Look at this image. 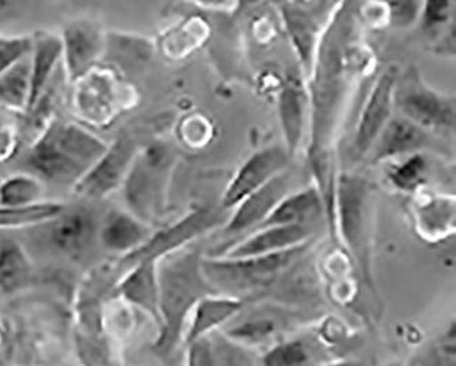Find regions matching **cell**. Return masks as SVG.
Listing matches in <instances>:
<instances>
[{
    "label": "cell",
    "instance_id": "1",
    "mask_svg": "<svg viewBox=\"0 0 456 366\" xmlns=\"http://www.w3.org/2000/svg\"><path fill=\"white\" fill-rule=\"evenodd\" d=\"M353 17L346 4L333 12L323 30L310 76L308 110H312L310 161L317 177L318 190L328 212H335L333 143L338 119L353 83Z\"/></svg>",
    "mask_w": 456,
    "mask_h": 366
},
{
    "label": "cell",
    "instance_id": "2",
    "mask_svg": "<svg viewBox=\"0 0 456 366\" xmlns=\"http://www.w3.org/2000/svg\"><path fill=\"white\" fill-rule=\"evenodd\" d=\"M109 144L73 122L53 119L15 162V169L43 185L77 187Z\"/></svg>",
    "mask_w": 456,
    "mask_h": 366
},
{
    "label": "cell",
    "instance_id": "3",
    "mask_svg": "<svg viewBox=\"0 0 456 366\" xmlns=\"http://www.w3.org/2000/svg\"><path fill=\"white\" fill-rule=\"evenodd\" d=\"M202 259L198 250L181 248L158 263L160 324L151 352L159 360H170L177 352L198 302L218 294L203 274Z\"/></svg>",
    "mask_w": 456,
    "mask_h": 366
},
{
    "label": "cell",
    "instance_id": "4",
    "mask_svg": "<svg viewBox=\"0 0 456 366\" xmlns=\"http://www.w3.org/2000/svg\"><path fill=\"white\" fill-rule=\"evenodd\" d=\"M177 157L163 142L145 144L125 177L122 191L127 212L154 228L167 212V185Z\"/></svg>",
    "mask_w": 456,
    "mask_h": 366
},
{
    "label": "cell",
    "instance_id": "5",
    "mask_svg": "<svg viewBox=\"0 0 456 366\" xmlns=\"http://www.w3.org/2000/svg\"><path fill=\"white\" fill-rule=\"evenodd\" d=\"M302 248L303 246H300L282 253L251 258L210 256L202 259V271L218 294L241 299L243 295L261 291L276 283L277 277L294 263Z\"/></svg>",
    "mask_w": 456,
    "mask_h": 366
},
{
    "label": "cell",
    "instance_id": "6",
    "mask_svg": "<svg viewBox=\"0 0 456 366\" xmlns=\"http://www.w3.org/2000/svg\"><path fill=\"white\" fill-rule=\"evenodd\" d=\"M37 239L45 250L70 263H83L95 253L99 244L101 217L91 205L66 206L57 217L42 225Z\"/></svg>",
    "mask_w": 456,
    "mask_h": 366
},
{
    "label": "cell",
    "instance_id": "7",
    "mask_svg": "<svg viewBox=\"0 0 456 366\" xmlns=\"http://www.w3.org/2000/svg\"><path fill=\"white\" fill-rule=\"evenodd\" d=\"M394 108L424 131L451 132L455 128L452 99L428 86L414 69L396 78Z\"/></svg>",
    "mask_w": 456,
    "mask_h": 366
},
{
    "label": "cell",
    "instance_id": "8",
    "mask_svg": "<svg viewBox=\"0 0 456 366\" xmlns=\"http://www.w3.org/2000/svg\"><path fill=\"white\" fill-rule=\"evenodd\" d=\"M225 213V210L221 207L195 208L177 223L152 233L151 238L145 241L142 248L119 258L118 264H117L119 277L142 261L152 259V261L159 263L160 259L165 256L177 253L181 248H184L190 241L195 240L199 236L220 225L226 218Z\"/></svg>",
    "mask_w": 456,
    "mask_h": 366
},
{
    "label": "cell",
    "instance_id": "9",
    "mask_svg": "<svg viewBox=\"0 0 456 366\" xmlns=\"http://www.w3.org/2000/svg\"><path fill=\"white\" fill-rule=\"evenodd\" d=\"M142 146L144 144L139 143L137 134L131 132L119 134L113 144H109L98 164L75 188L76 192L88 199H102L121 188Z\"/></svg>",
    "mask_w": 456,
    "mask_h": 366
},
{
    "label": "cell",
    "instance_id": "10",
    "mask_svg": "<svg viewBox=\"0 0 456 366\" xmlns=\"http://www.w3.org/2000/svg\"><path fill=\"white\" fill-rule=\"evenodd\" d=\"M369 197L368 183L361 177H340L335 188V212L338 215L340 233L355 256H362L368 239Z\"/></svg>",
    "mask_w": 456,
    "mask_h": 366
},
{
    "label": "cell",
    "instance_id": "11",
    "mask_svg": "<svg viewBox=\"0 0 456 366\" xmlns=\"http://www.w3.org/2000/svg\"><path fill=\"white\" fill-rule=\"evenodd\" d=\"M61 42L66 77L76 84L98 66L104 54L106 35L98 22L80 20L66 25Z\"/></svg>",
    "mask_w": 456,
    "mask_h": 366
},
{
    "label": "cell",
    "instance_id": "12",
    "mask_svg": "<svg viewBox=\"0 0 456 366\" xmlns=\"http://www.w3.org/2000/svg\"><path fill=\"white\" fill-rule=\"evenodd\" d=\"M289 159V154L281 146H269L252 154L226 188L221 208L228 212L236 207L241 200L287 170Z\"/></svg>",
    "mask_w": 456,
    "mask_h": 366
},
{
    "label": "cell",
    "instance_id": "13",
    "mask_svg": "<svg viewBox=\"0 0 456 366\" xmlns=\"http://www.w3.org/2000/svg\"><path fill=\"white\" fill-rule=\"evenodd\" d=\"M290 319L281 310L256 309L243 314L239 313L223 329L224 337L252 352L272 347L287 337Z\"/></svg>",
    "mask_w": 456,
    "mask_h": 366
},
{
    "label": "cell",
    "instance_id": "14",
    "mask_svg": "<svg viewBox=\"0 0 456 366\" xmlns=\"http://www.w3.org/2000/svg\"><path fill=\"white\" fill-rule=\"evenodd\" d=\"M396 78V73L387 70L379 76L373 86L356 126L351 149V157L354 159H362L370 152L377 137L391 119Z\"/></svg>",
    "mask_w": 456,
    "mask_h": 366
},
{
    "label": "cell",
    "instance_id": "15",
    "mask_svg": "<svg viewBox=\"0 0 456 366\" xmlns=\"http://www.w3.org/2000/svg\"><path fill=\"white\" fill-rule=\"evenodd\" d=\"M292 175L287 170L280 173L279 176L255 191L254 194L247 197L236 206L233 215L226 221L225 233L237 235L246 231L255 230L259 224L264 223L270 213L276 208L292 190Z\"/></svg>",
    "mask_w": 456,
    "mask_h": 366
},
{
    "label": "cell",
    "instance_id": "16",
    "mask_svg": "<svg viewBox=\"0 0 456 366\" xmlns=\"http://www.w3.org/2000/svg\"><path fill=\"white\" fill-rule=\"evenodd\" d=\"M314 233V225L272 226L255 231L249 238L224 250L213 258H251V256H270L305 246L308 238Z\"/></svg>",
    "mask_w": 456,
    "mask_h": 366
},
{
    "label": "cell",
    "instance_id": "17",
    "mask_svg": "<svg viewBox=\"0 0 456 366\" xmlns=\"http://www.w3.org/2000/svg\"><path fill=\"white\" fill-rule=\"evenodd\" d=\"M116 291L122 301L142 310L159 327L158 261L149 259L132 266L119 277Z\"/></svg>",
    "mask_w": 456,
    "mask_h": 366
},
{
    "label": "cell",
    "instance_id": "18",
    "mask_svg": "<svg viewBox=\"0 0 456 366\" xmlns=\"http://www.w3.org/2000/svg\"><path fill=\"white\" fill-rule=\"evenodd\" d=\"M281 15L290 42L299 55L303 72L310 78L318 45L325 30L321 29V15L315 14L303 4H281Z\"/></svg>",
    "mask_w": 456,
    "mask_h": 366
},
{
    "label": "cell",
    "instance_id": "19",
    "mask_svg": "<svg viewBox=\"0 0 456 366\" xmlns=\"http://www.w3.org/2000/svg\"><path fill=\"white\" fill-rule=\"evenodd\" d=\"M244 309V302L228 295H208L193 307L184 332L185 347L223 329Z\"/></svg>",
    "mask_w": 456,
    "mask_h": 366
},
{
    "label": "cell",
    "instance_id": "20",
    "mask_svg": "<svg viewBox=\"0 0 456 366\" xmlns=\"http://www.w3.org/2000/svg\"><path fill=\"white\" fill-rule=\"evenodd\" d=\"M152 233L151 226L142 223L132 213L113 208L101 220L99 244L104 250L124 256L142 248Z\"/></svg>",
    "mask_w": 456,
    "mask_h": 366
},
{
    "label": "cell",
    "instance_id": "21",
    "mask_svg": "<svg viewBox=\"0 0 456 366\" xmlns=\"http://www.w3.org/2000/svg\"><path fill=\"white\" fill-rule=\"evenodd\" d=\"M336 360L330 346L314 334L289 337L267 348L262 366H321Z\"/></svg>",
    "mask_w": 456,
    "mask_h": 366
},
{
    "label": "cell",
    "instance_id": "22",
    "mask_svg": "<svg viewBox=\"0 0 456 366\" xmlns=\"http://www.w3.org/2000/svg\"><path fill=\"white\" fill-rule=\"evenodd\" d=\"M429 144L430 137L427 131L404 117H391L371 147V161H388L403 155L418 154L428 149Z\"/></svg>",
    "mask_w": 456,
    "mask_h": 366
},
{
    "label": "cell",
    "instance_id": "23",
    "mask_svg": "<svg viewBox=\"0 0 456 366\" xmlns=\"http://www.w3.org/2000/svg\"><path fill=\"white\" fill-rule=\"evenodd\" d=\"M277 109L285 150L292 159L302 144L308 116V91L299 78L289 77L285 81L277 99Z\"/></svg>",
    "mask_w": 456,
    "mask_h": 366
},
{
    "label": "cell",
    "instance_id": "24",
    "mask_svg": "<svg viewBox=\"0 0 456 366\" xmlns=\"http://www.w3.org/2000/svg\"><path fill=\"white\" fill-rule=\"evenodd\" d=\"M415 228L428 241H440L455 231V199L444 195H428L412 207Z\"/></svg>",
    "mask_w": 456,
    "mask_h": 366
},
{
    "label": "cell",
    "instance_id": "25",
    "mask_svg": "<svg viewBox=\"0 0 456 366\" xmlns=\"http://www.w3.org/2000/svg\"><path fill=\"white\" fill-rule=\"evenodd\" d=\"M323 208L325 203L320 190L317 187L305 188L284 198L269 217L252 231L255 232L272 226L314 225L313 223Z\"/></svg>",
    "mask_w": 456,
    "mask_h": 366
},
{
    "label": "cell",
    "instance_id": "26",
    "mask_svg": "<svg viewBox=\"0 0 456 366\" xmlns=\"http://www.w3.org/2000/svg\"><path fill=\"white\" fill-rule=\"evenodd\" d=\"M30 54V95L25 111L27 114L32 110L57 73L58 63L62 58L61 37L51 33L36 37Z\"/></svg>",
    "mask_w": 456,
    "mask_h": 366
},
{
    "label": "cell",
    "instance_id": "27",
    "mask_svg": "<svg viewBox=\"0 0 456 366\" xmlns=\"http://www.w3.org/2000/svg\"><path fill=\"white\" fill-rule=\"evenodd\" d=\"M32 261L24 246L12 238L0 239V292L15 294L32 284Z\"/></svg>",
    "mask_w": 456,
    "mask_h": 366
},
{
    "label": "cell",
    "instance_id": "28",
    "mask_svg": "<svg viewBox=\"0 0 456 366\" xmlns=\"http://www.w3.org/2000/svg\"><path fill=\"white\" fill-rule=\"evenodd\" d=\"M110 73L99 72L94 69L93 72L86 75L77 84L80 91H77V108L86 114V118L93 119V122L106 121L113 111V78L110 80Z\"/></svg>",
    "mask_w": 456,
    "mask_h": 366
},
{
    "label": "cell",
    "instance_id": "29",
    "mask_svg": "<svg viewBox=\"0 0 456 366\" xmlns=\"http://www.w3.org/2000/svg\"><path fill=\"white\" fill-rule=\"evenodd\" d=\"M30 95V55L0 76V108L27 111Z\"/></svg>",
    "mask_w": 456,
    "mask_h": 366
},
{
    "label": "cell",
    "instance_id": "30",
    "mask_svg": "<svg viewBox=\"0 0 456 366\" xmlns=\"http://www.w3.org/2000/svg\"><path fill=\"white\" fill-rule=\"evenodd\" d=\"M104 54L118 63L124 70H136L152 57L151 43L129 35H107Z\"/></svg>",
    "mask_w": 456,
    "mask_h": 366
},
{
    "label": "cell",
    "instance_id": "31",
    "mask_svg": "<svg viewBox=\"0 0 456 366\" xmlns=\"http://www.w3.org/2000/svg\"><path fill=\"white\" fill-rule=\"evenodd\" d=\"M65 203L39 202L24 207H0V230H18V228H35L57 217Z\"/></svg>",
    "mask_w": 456,
    "mask_h": 366
},
{
    "label": "cell",
    "instance_id": "32",
    "mask_svg": "<svg viewBox=\"0 0 456 366\" xmlns=\"http://www.w3.org/2000/svg\"><path fill=\"white\" fill-rule=\"evenodd\" d=\"M45 185L29 175L18 173L0 183V207H24L43 202Z\"/></svg>",
    "mask_w": 456,
    "mask_h": 366
},
{
    "label": "cell",
    "instance_id": "33",
    "mask_svg": "<svg viewBox=\"0 0 456 366\" xmlns=\"http://www.w3.org/2000/svg\"><path fill=\"white\" fill-rule=\"evenodd\" d=\"M430 162L422 152L409 155L388 172V180L402 192H417L429 180Z\"/></svg>",
    "mask_w": 456,
    "mask_h": 366
},
{
    "label": "cell",
    "instance_id": "34",
    "mask_svg": "<svg viewBox=\"0 0 456 366\" xmlns=\"http://www.w3.org/2000/svg\"><path fill=\"white\" fill-rule=\"evenodd\" d=\"M213 366H262L261 358L255 352L232 342L220 330L208 335Z\"/></svg>",
    "mask_w": 456,
    "mask_h": 366
},
{
    "label": "cell",
    "instance_id": "35",
    "mask_svg": "<svg viewBox=\"0 0 456 366\" xmlns=\"http://www.w3.org/2000/svg\"><path fill=\"white\" fill-rule=\"evenodd\" d=\"M32 48V37H0V76L30 55Z\"/></svg>",
    "mask_w": 456,
    "mask_h": 366
},
{
    "label": "cell",
    "instance_id": "36",
    "mask_svg": "<svg viewBox=\"0 0 456 366\" xmlns=\"http://www.w3.org/2000/svg\"><path fill=\"white\" fill-rule=\"evenodd\" d=\"M421 4L417 2H394L388 4L389 20L397 28H409L419 19Z\"/></svg>",
    "mask_w": 456,
    "mask_h": 366
},
{
    "label": "cell",
    "instance_id": "37",
    "mask_svg": "<svg viewBox=\"0 0 456 366\" xmlns=\"http://www.w3.org/2000/svg\"><path fill=\"white\" fill-rule=\"evenodd\" d=\"M422 7V25L425 29L433 30L450 21L451 4L448 2H428Z\"/></svg>",
    "mask_w": 456,
    "mask_h": 366
},
{
    "label": "cell",
    "instance_id": "38",
    "mask_svg": "<svg viewBox=\"0 0 456 366\" xmlns=\"http://www.w3.org/2000/svg\"><path fill=\"white\" fill-rule=\"evenodd\" d=\"M187 366H213L208 340L200 339L187 346Z\"/></svg>",
    "mask_w": 456,
    "mask_h": 366
},
{
    "label": "cell",
    "instance_id": "39",
    "mask_svg": "<svg viewBox=\"0 0 456 366\" xmlns=\"http://www.w3.org/2000/svg\"><path fill=\"white\" fill-rule=\"evenodd\" d=\"M321 366H366L361 361H354V360H336L330 361V362L323 363Z\"/></svg>",
    "mask_w": 456,
    "mask_h": 366
},
{
    "label": "cell",
    "instance_id": "40",
    "mask_svg": "<svg viewBox=\"0 0 456 366\" xmlns=\"http://www.w3.org/2000/svg\"><path fill=\"white\" fill-rule=\"evenodd\" d=\"M382 366H404L403 362H400V361H391V362L386 363V365Z\"/></svg>",
    "mask_w": 456,
    "mask_h": 366
},
{
    "label": "cell",
    "instance_id": "41",
    "mask_svg": "<svg viewBox=\"0 0 456 366\" xmlns=\"http://www.w3.org/2000/svg\"><path fill=\"white\" fill-rule=\"evenodd\" d=\"M6 7V4H0V10H4Z\"/></svg>",
    "mask_w": 456,
    "mask_h": 366
},
{
    "label": "cell",
    "instance_id": "42",
    "mask_svg": "<svg viewBox=\"0 0 456 366\" xmlns=\"http://www.w3.org/2000/svg\"><path fill=\"white\" fill-rule=\"evenodd\" d=\"M84 366H94V365H91V363H84Z\"/></svg>",
    "mask_w": 456,
    "mask_h": 366
}]
</instances>
